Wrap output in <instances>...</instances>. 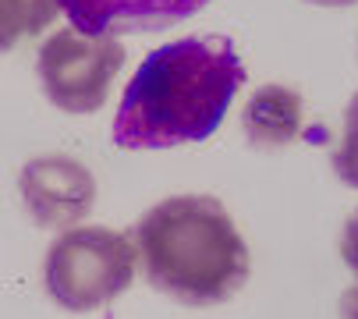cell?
Returning a JSON list of instances; mask_svg holds the SVG:
<instances>
[{
  "mask_svg": "<svg viewBox=\"0 0 358 319\" xmlns=\"http://www.w3.org/2000/svg\"><path fill=\"white\" fill-rule=\"evenodd\" d=\"M241 85L245 64L227 36H181L164 43L124 85L114 146L174 149L210 139Z\"/></svg>",
  "mask_w": 358,
  "mask_h": 319,
  "instance_id": "1",
  "label": "cell"
},
{
  "mask_svg": "<svg viewBox=\"0 0 358 319\" xmlns=\"http://www.w3.org/2000/svg\"><path fill=\"white\" fill-rule=\"evenodd\" d=\"M152 291L181 305L231 302L252 274L248 245L217 195H171L149 206L131 234Z\"/></svg>",
  "mask_w": 358,
  "mask_h": 319,
  "instance_id": "2",
  "label": "cell"
},
{
  "mask_svg": "<svg viewBox=\"0 0 358 319\" xmlns=\"http://www.w3.org/2000/svg\"><path fill=\"white\" fill-rule=\"evenodd\" d=\"M138 248L114 227H68L43 259V284L64 312H96L135 281Z\"/></svg>",
  "mask_w": 358,
  "mask_h": 319,
  "instance_id": "3",
  "label": "cell"
},
{
  "mask_svg": "<svg viewBox=\"0 0 358 319\" xmlns=\"http://www.w3.org/2000/svg\"><path fill=\"white\" fill-rule=\"evenodd\" d=\"M128 61L114 36H85L75 25L50 32L36 53L43 96L64 114L85 118L110 99L114 78Z\"/></svg>",
  "mask_w": 358,
  "mask_h": 319,
  "instance_id": "4",
  "label": "cell"
},
{
  "mask_svg": "<svg viewBox=\"0 0 358 319\" xmlns=\"http://www.w3.org/2000/svg\"><path fill=\"white\" fill-rule=\"evenodd\" d=\"M18 195L39 227L68 231L89 217L96 202V178L68 153H43L18 171Z\"/></svg>",
  "mask_w": 358,
  "mask_h": 319,
  "instance_id": "5",
  "label": "cell"
},
{
  "mask_svg": "<svg viewBox=\"0 0 358 319\" xmlns=\"http://www.w3.org/2000/svg\"><path fill=\"white\" fill-rule=\"evenodd\" d=\"M57 4L85 36H142L164 32L199 15L210 0H57Z\"/></svg>",
  "mask_w": 358,
  "mask_h": 319,
  "instance_id": "6",
  "label": "cell"
},
{
  "mask_svg": "<svg viewBox=\"0 0 358 319\" xmlns=\"http://www.w3.org/2000/svg\"><path fill=\"white\" fill-rule=\"evenodd\" d=\"M301 128H305L301 92L284 82L259 85L241 111V132L252 142V149H259V153L287 149L301 135Z\"/></svg>",
  "mask_w": 358,
  "mask_h": 319,
  "instance_id": "7",
  "label": "cell"
},
{
  "mask_svg": "<svg viewBox=\"0 0 358 319\" xmlns=\"http://www.w3.org/2000/svg\"><path fill=\"white\" fill-rule=\"evenodd\" d=\"M61 15L57 0H0V53L15 50L25 36H39Z\"/></svg>",
  "mask_w": 358,
  "mask_h": 319,
  "instance_id": "8",
  "label": "cell"
},
{
  "mask_svg": "<svg viewBox=\"0 0 358 319\" xmlns=\"http://www.w3.org/2000/svg\"><path fill=\"white\" fill-rule=\"evenodd\" d=\"M334 171L348 188H358V92L344 106V132L334 149Z\"/></svg>",
  "mask_w": 358,
  "mask_h": 319,
  "instance_id": "9",
  "label": "cell"
},
{
  "mask_svg": "<svg viewBox=\"0 0 358 319\" xmlns=\"http://www.w3.org/2000/svg\"><path fill=\"white\" fill-rule=\"evenodd\" d=\"M341 259L348 270L358 274V209L344 220V231H341Z\"/></svg>",
  "mask_w": 358,
  "mask_h": 319,
  "instance_id": "10",
  "label": "cell"
},
{
  "mask_svg": "<svg viewBox=\"0 0 358 319\" xmlns=\"http://www.w3.org/2000/svg\"><path fill=\"white\" fill-rule=\"evenodd\" d=\"M337 316H341V319H358V284H355V288H348V291L341 295Z\"/></svg>",
  "mask_w": 358,
  "mask_h": 319,
  "instance_id": "11",
  "label": "cell"
},
{
  "mask_svg": "<svg viewBox=\"0 0 358 319\" xmlns=\"http://www.w3.org/2000/svg\"><path fill=\"white\" fill-rule=\"evenodd\" d=\"M305 4H316V8H351L358 0H305Z\"/></svg>",
  "mask_w": 358,
  "mask_h": 319,
  "instance_id": "12",
  "label": "cell"
}]
</instances>
